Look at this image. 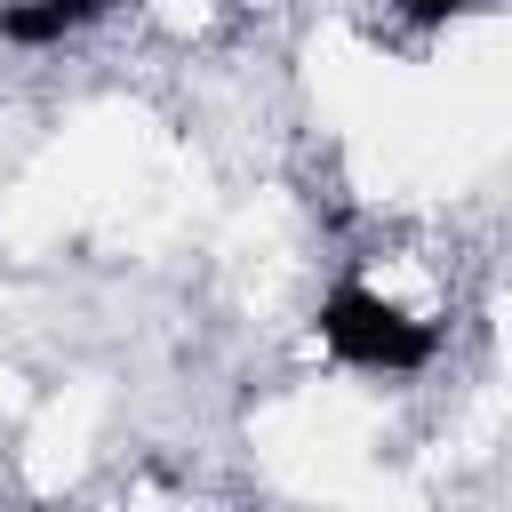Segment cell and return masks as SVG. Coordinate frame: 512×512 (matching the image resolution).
<instances>
[{
  "label": "cell",
  "mask_w": 512,
  "mask_h": 512,
  "mask_svg": "<svg viewBox=\"0 0 512 512\" xmlns=\"http://www.w3.org/2000/svg\"><path fill=\"white\" fill-rule=\"evenodd\" d=\"M320 344L336 352V360H352V368H424L432 352H440V336L424 328V320H408L400 304H384L376 288H360V280H344V288H328V304H320Z\"/></svg>",
  "instance_id": "1"
},
{
  "label": "cell",
  "mask_w": 512,
  "mask_h": 512,
  "mask_svg": "<svg viewBox=\"0 0 512 512\" xmlns=\"http://www.w3.org/2000/svg\"><path fill=\"white\" fill-rule=\"evenodd\" d=\"M112 8H128V0H16V8H0V32L24 40V48H48V40H64V32H80Z\"/></svg>",
  "instance_id": "2"
},
{
  "label": "cell",
  "mask_w": 512,
  "mask_h": 512,
  "mask_svg": "<svg viewBox=\"0 0 512 512\" xmlns=\"http://www.w3.org/2000/svg\"><path fill=\"white\" fill-rule=\"evenodd\" d=\"M400 8H408L416 24H448V16H456V8H472V0H400Z\"/></svg>",
  "instance_id": "3"
}]
</instances>
